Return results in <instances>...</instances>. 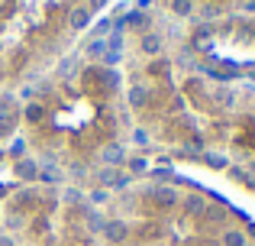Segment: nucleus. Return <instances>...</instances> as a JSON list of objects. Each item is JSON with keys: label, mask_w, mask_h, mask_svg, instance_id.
Segmentation results:
<instances>
[{"label": "nucleus", "mask_w": 255, "mask_h": 246, "mask_svg": "<svg viewBox=\"0 0 255 246\" xmlns=\"http://www.w3.org/2000/svg\"><path fill=\"white\" fill-rule=\"evenodd\" d=\"M97 182L104 185V188H126V185H129V178H126L120 169H110V165H104V169L97 172Z\"/></svg>", "instance_id": "obj_1"}, {"label": "nucleus", "mask_w": 255, "mask_h": 246, "mask_svg": "<svg viewBox=\"0 0 255 246\" xmlns=\"http://www.w3.org/2000/svg\"><path fill=\"white\" fill-rule=\"evenodd\" d=\"M152 204L155 208H162V211H168V208H174L178 204V191L174 188H168V185H162V188H152Z\"/></svg>", "instance_id": "obj_2"}, {"label": "nucleus", "mask_w": 255, "mask_h": 246, "mask_svg": "<svg viewBox=\"0 0 255 246\" xmlns=\"http://www.w3.org/2000/svg\"><path fill=\"white\" fill-rule=\"evenodd\" d=\"M100 159H104L110 169H117V165L126 162V149L120 143H110V146H104V149H100Z\"/></svg>", "instance_id": "obj_3"}, {"label": "nucleus", "mask_w": 255, "mask_h": 246, "mask_svg": "<svg viewBox=\"0 0 255 246\" xmlns=\"http://www.w3.org/2000/svg\"><path fill=\"white\" fill-rule=\"evenodd\" d=\"M104 237H107L110 243H123L126 237H129V227H126L123 221H107V224H104Z\"/></svg>", "instance_id": "obj_4"}, {"label": "nucleus", "mask_w": 255, "mask_h": 246, "mask_svg": "<svg viewBox=\"0 0 255 246\" xmlns=\"http://www.w3.org/2000/svg\"><path fill=\"white\" fill-rule=\"evenodd\" d=\"M139 45H142L145 55H158V52H162V36H158V32H145Z\"/></svg>", "instance_id": "obj_5"}, {"label": "nucleus", "mask_w": 255, "mask_h": 246, "mask_svg": "<svg viewBox=\"0 0 255 246\" xmlns=\"http://www.w3.org/2000/svg\"><path fill=\"white\" fill-rule=\"evenodd\" d=\"M87 23H91V10H84V6L71 10V29H84Z\"/></svg>", "instance_id": "obj_6"}, {"label": "nucleus", "mask_w": 255, "mask_h": 246, "mask_svg": "<svg viewBox=\"0 0 255 246\" xmlns=\"http://www.w3.org/2000/svg\"><path fill=\"white\" fill-rule=\"evenodd\" d=\"M145 101H149V91H145V88H139V84H136V88H129V107H145Z\"/></svg>", "instance_id": "obj_7"}, {"label": "nucleus", "mask_w": 255, "mask_h": 246, "mask_svg": "<svg viewBox=\"0 0 255 246\" xmlns=\"http://www.w3.org/2000/svg\"><path fill=\"white\" fill-rule=\"evenodd\" d=\"M16 172L23 178H39V165H36V159H23V162L16 165Z\"/></svg>", "instance_id": "obj_8"}, {"label": "nucleus", "mask_w": 255, "mask_h": 246, "mask_svg": "<svg viewBox=\"0 0 255 246\" xmlns=\"http://www.w3.org/2000/svg\"><path fill=\"white\" fill-rule=\"evenodd\" d=\"M223 246H246V234H243V230H226V234H223Z\"/></svg>", "instance_id": "obj_9"}, {"label": "nucleus", "mask_w": 255, "mask_h": 246, "mask_svg": "<svg viewBox=\"0 0 255 246\" xmlns=\"http://www.w3.org/2000/svg\"><path fill=\"white\" fill-rule=\"evenodd\" d=\"M107 49H110V45H107V39H94V42L87 45V55H94V58H104V55H107Z\"/></svg>", "instance_id": "obj_10"}, {"label": "nucleus", "mask_w": 255, "mask_h": 246, "mask_svg": "<svg viewBox=\"0 0 255 246\" xmlns=\"http://www.w3.org/2000/svg\"><path fill=\"white\" fill-rule=\"evenodd\" d=\"M184 208H187V214H204V198H197V195H194V198H187V201H184Z\"/></svg>", "instance_id": "obj_11"}, {"label": "nucleus", "mask_w": 255, "mask_h": 246, "mask_svg": "<svg viewBox=\"0 0 255 246\" xmlns=\"http://www.w3.org/2000/svg\"><path fill=\"white\" fill-rule=\"evenodd\" d=\"M104 217L97 214V211H87V230H94V234H97V230H104Z\"/></svg>", "instance_id": "obj_12"}, {"label": "nucleus", "mask_w": 255, "mask_h": 246, "mask_svg": "<svg viewBox=\"0 0 255 246\" xmlns=\"http://www.w3.org/2000/svg\"><path fill=\"white\" fill-rule=\"evenodd\" d=\"M171 10L178 13V16H191V13H194V6H191V0H174V3H171Z\"/></svg>", "instance_id": "obj_13"}, {"label": "nucleus", "mask_w": 255, "mask_h": 246, "mask_svg": "<svg viewBox=\"0 0 255 246\" xmlns=\"http://www.w3.org/2000/svg\"><path fill=\"white\" fill-rule=\"evenodd\" d=\"M39 178H42V182H52V185H62V172L58 169H42Z\"/></svg>", "instance_id": "obj_14"}, {"label": "nucleus", "mask_w": 255, "mask_h": 246, "mask_svg": "<svg viewBox=\"0 0 255 246\" xmlns=\"http://www.w3.org/2000/svg\"><path fill=\"white\" fill-rule=\"evenodd\" d=\"M207 165H210V169H226V159L223 156H217V152H207Z\"/></svg>", "instance_id": "obj_15"}, {"label": "nucleus", "mask_w": 255, "mask_h": 246, "mask_svg": "<svg viewBox=\"0 0 255 246\" xmlns=\"http://www.w3.org/2000/svg\"><path fill=\"white\" fill-rule=\"evenodd\" d=\"M58 71H62V75H71V71H78V58H65V62L58 65Z\"/></svg>", "instance_id": "obj_16"}, {"label": "nucleus", "mask_w": 255, "mask_h": 246, "mask_svg": "<svg viewBox=\"0 0 255 246\" xmlns=\"http://www.w3.org/2000/svg\"><path fill=\"white\" fill-rule=\"evenodd\" d=\"M26 117H29V120H39V117H42V107H39V104H29V107H26Z\"/></svg>", "instance_id": "obj_17"}, {"label": "nucleus", "mask_w": 255, "mask_h": 246, "mask_svg": "<svg viewBox=\"0 0 255 246\" xmlns=\"http://www.w3.org/2000/svg\"><path fill=\"white\" fill-rule=\"evenodd\" d=\"M117 81H120V75H117L113 68H107V71H104V84H110V88H113Z\"/></svg>", "instance_id": "obj_18"}, {"label": "nucleus", "mask_w": 255, "mask_h": 246, "mask_svg": "<svg viewBox=\"0 0 255 246\" xmlns=\"http://www.w3.org/2000/svg\"><path fill=\"white\" fill-rule=\"evenodd\" d=\"M65 201H68V204L81 201V191H78V188H68V191H65Z\"/></svg>", "instance_id": "obj_19"}, {"label": "nucleus", "mask_w": 255, "mask_h": 246, "mask_svg": "<svg viewBox=\"0 0 255 246\" xmlns=\"http://www.w3.org/2000/svg\"><path fill=\"white\" fill-rule=\"evenodd\" d=\"M91 201H107V191H104V188H97V191H91Z\"/></svg>", "instance_id": "obj_20"}, {"label": "nucleus", "mask_w": 255, "mask_h": 246, "mask_svg": "<svg viewBox=\"0 0 255 246\" xmlns=\"http://www.w3.org/2000/svg\"><path fill=\"white\" fill-rule=\"evenodd\" d=\"M129 165H132V172H145V159H132Z\"/></svg>", "instance_id": "obj_21"}, {"label": "nucleus", "mask_w": 255, "mask_h": 246, "mask_svg": "<svg viewBox=\"0 0 255 246\" xmlns=\"http://www.w3.org/2000/svg\"><path fill=\"white\" fill-rule=\"evenodd\" d=\"M0 246H16V240L10 234H0Z\"/></svg>", "instance_id": "obj_22"}, {"label": "nucleus", "mask_w": 255, "mask_h": 246, "mask_svg": "<svg viewBox=\"0 0 255 246\" xmlns=\"http://www.w3.org/2000/svg\"><path fill=\"white\" fill-rule=\"evenodd\" d=\"M152 71H155V75H162V71H168V62H155V65H152Z\"/></svg>", "instance_id": "obj_23"}, {"label": "nucleus", "mask_w": 255, "mask_h": 246, "mask_svg": "<svg viewBox=\"0 0 255 246\" xmlns=\"http://www.w3.org/2000/svg\"><path fill=\"white\" fill-rule=\"evenodd\" d=\"M126 23H132V26H139V23H142V13H132V16H126Z\"/></svg>", "instance_id": "obj_24"}, {"label": "nucleus", "mask_w": 255, "mask_h": 246, "mask_svg": "<svg viewBox=\"0 0 255 246\" xmlns=\"http://www.w3.org/2000/svg\"><path fill=\"white\" fill-rule=\"evenodd\" d=\"M87 3H91V10H100V6H107L110 0H87Z\"/></svg>", "instance_id": "obj_25"}, {"label": "nucleus", "mask_w": 255, "mask_h": 246, "mask_svg": "<svg viewBox=\"0 0 255 246\" xmlns=\"http://www.w3.org/2000/svg\"><path fill=\"white\" fill-rule=\"evenodd\" d=\"M246 10H255V0H249V3H246Z\"/></svg>", "instance_id": "obj_26"}, {"label": "nucleus", "mask_w": 255, "mask_h": 246, "mask_svg": "<svg viewBox=\"0 0 255 246\" xmlns=\"http://www.w3.org/2000/svg\"><path fill=\"white\" fill-rule=\"evenodd\" d=\"M0 156H3V152H0Z\"/></svg>", "instance_id": "obj_27"}]
</instances>
